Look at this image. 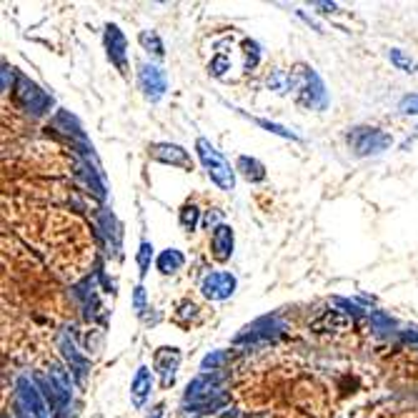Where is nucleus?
Segmentation results:
<instances>
[{"mask_svg":"<svg viewBox=\"0 0 418 418\" xmlns=\"http://www.w3.org/2000/svg\"><path fill=\"white\" fill-rule=\"evenodd\" d=\"M226 406L223 376L221 373H201L188 384L183 393V408L193 413H211Z\"/></svg>","mask_w":418,"mask_h":418,"instance_id":"f257e3e1","label":"nucleus"},{"mask_svg":"<svg viewBox=\"0 0 418 418\" xmlns=\"http://www.w3.org/2000/svg\"><path fill=\"white\" fill-rule=\"evenodd\" d=\"M195 153H198V161L203 163V168H206L208 178H211L213 183L221 190H226V193H230L235 188V168L230 166L228 158L208 138H198L195 141Z\"/></svg>","mask_w":418,"mask_h":418,"instance_id":"f03ea898","label":"nucleus"},{"mask_svg":"<svg viewBox=\"0 0 418 418\" xmlns=\"http://www.w3.org/2000/svg\"><path fill=\"white\" fill-rule=\"evenodd\" d=\"M38 386L43 388V396H46L48 406H53V411H68L70 401H73V381L63 366H51L48 376H38Z\"/></svg>","mask_w":418,"mask_h":418,"instance_id":"7ed1b4c3","label":"nucleus"},{"mask_svg":"<svg viewBox=\"0 0 418 418\" xmlns=\"http://www.w3.org/2000/svg\"><path fill=\"white\" fill-rule=\"evenodd\" d=\"M348 141V148L353 150L358 158H368V155H381L384 150L391 148L393 138L391 133L381 131V128H371V126H355L348 131L346 136Z\"/></svg>","mask_w":418,"mask_h":418,"instance_id":"20e7f679","label":"nucleus"},{"mask_svg":"<svg viewBox=\"0 0 418 418\" xmlns=\"http://www.w3.org/2000/svg\"><path fill=\"white\" fill-rule=\"evenodd\" d=\"M51 406H48L46 396L30 378H18L15 384V418H48Z\"/></svg>","mask_w":418,"mask_h":418,"instance_id":"39448f33","label":"nucleus"},{"mask_svg":"<svg viewBox=\"0 0 418 418\" xmlns=\"http://www.w3.org/2000/svg\"><path fill=\"white\" fill-rule=\"evenodd\" d=\"M296 91H298V103L306 105L311 110H323L328 105V91L323 86L321 75L313 68H303L298 65L296 73Z\"/></svg>","mask_w":418,"mask_h":418,"instance_id":"423d86ee","label":"nucleus"},{"mask_svg":"<svg viewBox=\"0 0 418 418\" xmlns=\"http://www.w3.org/2000/svg\"><path fill=\"white\" fill-rule=\"evenodd\" d=\"M138 86L143 91V96L148 98L150 103L161 100L168 91V75L161 65L155 63H138Z\"/></svg>","mask_w":418,"mask_h":418,"instance_id":"0eeeda50","label":"nucleus"},{"mask_svg":"<svg viewBox=\"0 0 418 418\" xmlns=\"http://www.w3.org/2000/svg\"><path fill=\"white\" fill-rule=\"evenodd\" d=\"M235 275L230 270H211V273L203 275L201 281V293L208 301H228L235 293Z\"/></svg>","mask_w":418,"mask_h":418,"instance_id":"6e6552de","label":"nucleus"},{"mask_svg":"<svg viewBox=\"0 0 418 418\" xmlns=\"http://www.w3.org/2000/svg\"><path fill=\"white\" fill-rule=\"evenodd\" d=\"M18 100H20V105L33 115H43L46 110L53 108V98L48 96L43 88L35 86L33 81L23 78V75L18 78Z\"/></svg>","mask_w":418,"mask_h":418,"instance_id":"1a4fd4ad","label":"nucleus"},{"mask_svg":"<svg viewBox=\"0 0 418 418\" xmlns=\"http://www.w3.org/2000/svg\"><path fill=\"white\" fill-rule=\"evenodd\" d=\"M281 331H286L283 321L278 315H263V318H258L253 321L251 326L243 328L241 336H235V344H256V341H270L275 338Z\"/></svg>","mask_w":418,"mask_h":418,"instance_id":"9d476101","label":"nucleus"},{"mask_svg":"<svg viewBox=\"0 0 418 418\" xmlns=\"http://www.w3.org/2000/svg\"><path fill=\"white\" fill-rule=\"evenodd\" d=\"M105 53H108V60L121 70V75H128V41L123 30L115 23L105 25Z\"/></svg>","mask_w":418,"mask_h":418,"instance_id":"9b49d317","label":"nucleus"},{"mask_svg":"<svg viewBox=\"0 0 418 418\" xmlns=\"http://www.w3.org/2000/svg\"><path fill=\"white\" fill-rule=\"evenodd\" d=\"M150 158L166 163L173 168H183V171H193V158L183 145L176 143H153L150 145Z\"/></svg>","mask_w":418,"mask_h":418,"instance_id":"f8f14e48","label":"nucleus"},{"mask_svg":"<svg viewBox=\"0 0 418 418\" xmlns=\"http://www.w3.org/2000/svg\"><path fill=\"white\" fill-rule=\"evenodd\" d=\"M58 348L63 351V358L68 361L73 376L78 378V381H83V378H86V373H88V368H91V361H88L86 355L78 351V346H75L70 331H60V336H58Z\"/></svg>","mask_w":418,"mask_h":418,"instance_id":"ddd939ff","label":"nucleus"},{"mask_svg":"<svg viewBox=\"0 0 418 418\" xmlns=\"http://www.w3.org/2000/svg\"><path fill=\"white\" fill-rule=\"evenodd\" d=\"M155 371L161 373L163 386H173L176 384V373L181 366V351L176 346H163V348L155 351Z\"/></svg>","mask_w":418,"mask_h":418,"instance_id":"4468645a","label":"nucleus"},{"mask_svg":"<svg viewBox=\"0 0 418 418\" xmlns=\"http://www.w3.org/2000/svg\"><path fill=\"white\" fill-rule=\"evenodd\" d=\"M233 246H235L233 228H230V226H226V223L216 226V228H213V235H211L213 258H216V261H221V263H226V261L233 256Z\"/></svg>","mask_w":418,"mask_h":418,"instance_id":"2eb2a0df","label":"nucleus"},{"mask_svg":"<svg viewBox=\"0 0 418 418\" xmlns=\"http://www.w3.org/2000/svg\"><path fill=\"white\" fill-rule=\"evenodd\" d=\"M150 391H153V371L148 366H138L136 376L131 381V398H133V406L136 408H143L145 401H148Z\"/></svg>","mask_w":418,"mask_h":418,"instance_id":"dca6fc26","label":"nucleus"},{"mask_svg":"<svg viewBox=\"0 0 418 418\" xmlns=\"http://www.w3.org/2000/svg\"><path fill=\"white\" fill-rule=\"evenodd\" d=\"M98 226H100V233L105 235L108 246L113 248V251H118V248H121V226H118V221H115V216L108 208H100V213H98Z\"/></svg>","mask_w":418,"mask_h":418,"instance_id":"f3484780","label":"nucleus"},{"mask_svg":"<svg viewBox=\"0 0 418 418\" xmlns=\"http://www.w3.org/2000/svg\"><path fill=\"white\" fill-rule=\"evenodd\" d=\"M185 266V256L178 248H166V251L158 253V258H155V268L161 270L163 275H171L176 273V270H181Z\"/></svg>","mask_w":418,"mask_h":418,"instance_id":"a211bd4d","label":"nucleus"},{"mask_svg":"<svg viewBox=\"0 0 418 418\" xmlns=\"http://www.w3.org/2000/svg\"><path fill=\"white\" fill-rule=\"evenodd\" d=\"M235 171L241 173L248 183H261L266 178V166L261 161H256V158H251V155H241L235 161Z\"/></svg>","mask_w":418,"mask_h":418,"instance_id":"6ab92c4d","label":"nucleus"},{"mask_svg":"<svg viewBox=\"0 0 418 418\" xmlns=\"http://www.w3.org/2000/svg\"><path fill=\"white\" fill-rule=\"evenodd\" d=\"M348 315H344L341 311H326V313L318 318V321H313V331H341L344 326H348Z\"/></svg>","mask_w":418,"mask_h":418,"instance_id":"aec40b11","label":"nucleus"},{"mask_svg":"<svg viewBox=\"0 0 418 418\" xmlns=\"http://www.w3.org/2000/svg\"><path fill=\"white\" fill-rule=\"evenodd\" d=\"M388 60L403 73H418V60L401 51V48H391L388 51Z\"/></svg>","mask_w":418,"mask_h":418,"instance_id":"412c9836","label":"nucleus"},{"mask_svg":"<svg viewBox=\"0 0 418 418\" xmlns=\"http://www.w3.org/2000/svg\"><path fill=\"white\" fill-rule=\"evenodd\" d=\"M181 226H183V230H188V233H193L198 226H201V211H198V206H193V203H185L183 208H181Z\"/></svg>","mask_w":418,"mask_h":418,"instance_id":"4be33fe9","label":"nucleus"},{"mask_svg":"<svg viewBox=\"0 0 418 418\" xmlns=\"http://www.w3.org/2000/svg\"><path fill=\"white\" fill-rule=\"evenodd\" d=\"M138 41H141V46L145 48L148 53H153V55H158L161 58L163 53V41H161V35L155 33V30H141V35H138Z\"/></svg>","mask_w":418,"mask_h":418,"instance_id":"5701e85b","label":"nucleus"},{"mask_svg":"<svg viewBox=\"0 0 418 418\" xmlns=\"http://www.w3.org/2000/svg\"><path fill=\"white\" fill-rule=\"evenodd\" d=\"M228 363V353L226 351H213V353H208L206 358L201 361V371L203 373H218L221 368Z\"/></svg>","mask_w":418,"mask_h":418,"instance_id":"b1692460","label":"nucleus"},{"mask_svg":"<svg viewBox=\"0 0 418 418\" xmlns=\"http://www.w3.org/2000/svg\"><path fill=\"white\" fill-rule=\"evenodd\" d=\"M150 261H153V243L141 241V246H138V268H141V278H145V275H148Z\"/></svg>","mask_w":418,"mask_h":418,"instance_id":"393cba45","label":"nucleus"},{"mask_svg":"<svg viewBox=\"0 0 418 418\" xmlns=\"http://www.w3.org/2000/svg\"><path fill=\"white\" fill-rule=\"evenodd\" d=\"M256 126H261V128H266L268 133H273V136H281V138H288V141H301V138L296 136V133L291 131V128H286V126H278V123H270V121H263V118H251Z\"/></svg>","mask_w":418,"mask_h":418,"instance_id":"a878e982","label":"nucleus"},{"mask_svg":"<svg viewBox=\"0 0 418 418\" xmlns=\"http://www.w3.org/2000/svg\"><path fill=\"white\" fill-rule=\"evenodd\" d=\"M133 311H136V315L145 313V288L143 286H136V291H133Z\"/></svg>","mask_w":418,"mask_h":418,"instance_id":"bb28decb","label":"nucleus"},{"mask_svg":"<svg viewBox=\"0 0 418 418\" xmlns=\"http://www.w3.org/2000/svg\"><path fill=\"white\" fill-rule=\"evenodd\" d=\"M398 108H401V113L418 115V93H416V96H406V98H403Z\"/></svg>","mask_w":418,"mask_h":418,"instance_id":"cd10ccee","label":"nucleus"},{"mask_svg":"<svg viewBox=\"0 0 418 418\" xmlns=\"http://www.w3.org/2000/svg\"><path fill=\"white\" fill-rule=\"evenodd\" d=\"M163 408H166V406H163V403H158V406H155L153 411H150L148 418H163Z\"/></svg>","mask_w":418,"mask_h":418,"instance_id":"c85d7f7f","label":"nucleus"}]
</instances>
